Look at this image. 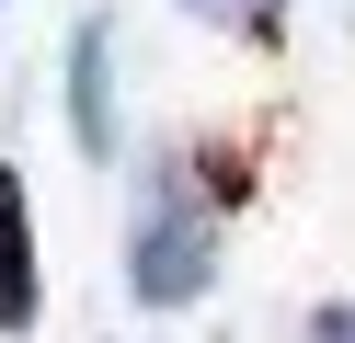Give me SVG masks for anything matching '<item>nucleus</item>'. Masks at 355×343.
<instances>
[{"instance_id": "obj_1", "label": "nucleus", "mask_w": 355, "mask_h": 343, "mask_svg": "<svg viewBox=\"0 0 355 343\" xmlns=\"http://www.w3.org/2000/svg\"><path fill=\"white\" fill-rule=\"evenodd\" d=\"M207 274H218L207 195H195L184 160H149V172H138V206H126V286H138V309H195Z\"/></svg>"}, {"instance_id": "obj_2", "label": "nucleus", "mask_w": 355, "mask_h": 343, "mask_svg": "<svg viewBox=\"0 0 355 343\" xmlns=\"http://www.w3.org/2000/svg\"><path fill=\"white\" fill-rule=\"evenodd\" d=\"M46 320V263H35V195L24 160H0V343H24Z\"/></svg>"}, {"instance_id": "obj_3", "label": "nucleus", "mask_w": 355, "mask_h": 343, "mask_svg": "<svg viewBox=\"0 0 355 343\" xmlns=\"http://www.w3.org/2000/svg\"><path fill=\"white\" fill-rule=\"evenodd\" d=\"M69 126H80L92 160H115V35H103V23L69 35Z\"/></svg>"}, {"instance_id": "obj_4", "label": "nucleus", "mask_w": 355, "mask_h": 343, "mask_svg": "<svg viewBox=\"0 0 355 343\" xmlns=\"http://www.w3.org/2000/svg\"><path fill=\"white\" fill-rule=\"evenodd\" d=\"M195 23H218V35H241V46H275L286 35V0H184Z\"/></svg>"}, {"instance_id": "obj_5", "label": "nucleus", "mask_w": 355, "mask_h": 343, "mask_svg": "<svg viewBox=\"0 0 355 343\" xmlns=\"http://www.w3.org/2000/svg\"><path fill=\"white\" fill-rule=\"evenodd\" d=\"M298 343H355V297H321V309H309V332Z\"/></svg>"}]
</instances>
